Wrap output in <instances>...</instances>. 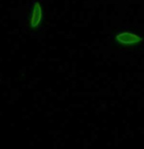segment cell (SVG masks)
<instances>
[{
	"label": "cell",
	"instance_id": "obj_2",
	"mask_svg": "<svg viewBox=\"0 0 144 149\" xmlns=\"http://www.w3.org/2000/svg\"><path fill=\"white\" fill-rule=\"evenodd\" d=\"M116 39L119 43L122 45H134L141 42L142 38L137 34L130 33V31H122L117 34Z\"/></svg>",
	"mask_w": 144,
	"mask_h": 149
},
{
	"label": "cell",
	"instance_id": "obj_1",
	"mask_svg": "<svg viewBox=\"0 0 144 149\" xmlns=\"http://www.w3.org/2000/svg\"><path fill=\"white\" fill-rule=\"evenodd\" d=\"M47 21V7L44 0H29L25 8V30L31 34L44 31Z\"/></svg>",
	"mask_w": 144,
	"mask_h": 149
}]
</instances>
